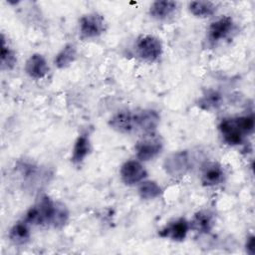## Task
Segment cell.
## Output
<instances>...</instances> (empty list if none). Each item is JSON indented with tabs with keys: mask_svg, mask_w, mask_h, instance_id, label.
Returning a JSON list of instances; mask_svg holds the SVG:
<instances>
[{
	"mask_svg": "<svg viewBox=\"0 0 255 255\" xmlns=\"http://www.w3.org/2000/svg\"><path fill=\"white\" fill-rule=\"evenodd\" d=\"M1 63L2 67L6 69H12L16 63V57L14 52L6 45L4 36L2 35V48H1Z\"/></svg>",
	"mask_w": 255,
	"mask_h": 255,
	"instance_id": "cell-22",
	"label": "cell"
},
{
	"mask_svg": "<svg viewBox=\"0 0 255 255\" xmlns=\"http://www.w3.org/2000/svg\"><path fill=\"white\" fill-rule=\"evenodd\" d=\"M219 129L224 141L228 144L236 145L242 142L244 134L236 126L234 119H224L219 125Z\"/></svg>",
	"mask_w": 255,
	"mask_h": 255,
	"instance_id": "cell-10",
	"label": "cell"
},
{
	"mask_svg": "<svg viewBox=\"0 0 255 255\" xmlns=\"http://www.w3.org/2000/svg\"><path fill=\"white\" fill-rule=\"evenodd\" d=\"M189 11L196 17L206 18L214 14L216 6L211 1H192L189 3Z\"/></svg>",
	"mask_w": 255,
	"mask_h": 255,
	"instance_id": "cell-15",
	"label": "cell"
},
{
	"mask_svg": "<svg viewBox=\"0 0 255 255\" xmlns=\"http://www.w3.org/2000/svg\"><path fill=\"white\" fill-rule=\"evenodd\" d=\"M135 50L137 55L143 61L151 63L160 57L162 53V46L156 37L145 35L136 41Z\"/></svg>",
	"mask_w": 255,
	"mask_h": 255,
	"instance_id": "cell-2",
	"label": "cell"
},
{
	"mask_svg": "<svg viewBox=\"0 0 255 255\" xmlns=\"http://www.w3.org/2000/svg\"><path fill=\"white\" fill-rule=\"evenodd\" d=\"M162 148V142L159 136L151 133H146L135 145L136 156L142 161H147L156 156Z\"/></svg>",
	"mask_w": 255,
	"mask_h": 255,
	"instance_id": "cell-3",
	"label": "cell"
},
{
	"mask_svg": "<svg viewBox=\"0 0 255 255\" xmlns=\"http://www.w3.org/2000/svg\"><path fill=\"white\" fill-rule=\"evenodd\" d=\"M176 2L170 0L154 1L149 7V14L155 19H165L176 9Z\"/></svg>",
	"mask_w": 255,
	"mask_h": 255,
	"instance_id": "cell-14",
	"label": "cell"
},
{
	"mask_svg": "<svg viewBox=\"0 0 255 255\" xmlns=\"http://www.w3.org/2000/svg\"><path fill=\"white\" fill-rule=\"evenodd\" d=\"M105 19L102 15L91 13L84 15L80 19V32L84 38H94L100 36L105 31Z\"/></svg>",
	"mask_w": 255,
	"mask_h": 255,
	"instance_id": "cell-4",
	"label": "cell"
},
{
	"mask_svg": "<svg viewBox=\"0 0 255 255\" xmlns=\"http://www.w3.org/2000/svg\"><path fill=\"white\" fill-rule=\"evenodd\" d=\"M110 127L122 133H128L135 128V115L128 111H122L112 117L109 122Z\"/></svg>",
	"mask_w": 255,
	"mask_h": 255,
	"instance_id": "cell-7",
	"label": "cell"
},
{
	"mask_svg": "<svg viewBox=\"0 0 255 255\" xmlns=\"http://www.w3.org/2000/svg\"><path fill=\"white\" fill-rule=\"evenodd\" d=\"M164 168L171 176H181L189 168V158L186 151H179L171 154L165 159Z\"/></svg>",
	"mask_w": 255,
	"mask_h": 255,
	"instance_id": "cell-6",
	"label": "cell"
},
{
	"mask_svg": "<svg viewBox=\"0 0 255 255\" xmlns=\"http://www.w3.org/2000/svg\"><path fill=\"white\" fill-rule=\"evenodd\" d=\"M220 102H221L220 95L216 92H210L201 99L200 105L201 106L204 105V107H202L203 109L209 110V109H213V108H216L217 106H219Z\"/></svg>",
	"mask_w": 255,
	"mask_h": 255,
	"instance_id": "cell-24",
	"label": "cell"
},
{
	"mask_svg": "<svg viewBox=\"0 0 255 255\" xmlns=\"http://www.w3.org/2000/svg\"><path fill=\"white\" fill-rule=\"evenodd\" d=\"M68 217H69V212L67 207L61 202H55V209H54V214H53V219L51 224L54 227H61L67 222Z\"/></svg>",
	"mask_w": 255,
	"mask_h": 255,
	"instance_id": "cell-21",
	"label": "cell"
},
{
	"mask_svg": "<svg viewBox=\"0 0 255 255\" xmlns=\"http://www.w3.org/2000/svg\"><path fill=\"white\" fill-rule=\"evenodd\" d=\"M135 115L136 128L142 129L146 133H151L159 124V115L154 110H142Z\"/></svg>",
	"mask_w": 255,
	"mask_h": 255,
	"instance_id": "cell-11",
	"label": "cell"
},
{
	"mask_svg": "<svg viewBox=\"0 0 255 255\" xmlns=\"http://www.w3.org/2000/svg\"><path fill=\"white\" fill-rule=\"evenodd\" d=\"M55 209V202L48 196L40 197L37 203L32 206L26 213L25 221L34 225L51 224Z\"/></svg>",
	"mask_w": 255,
	"mask_h": 255,
	"instance_id": "cell-1",
	"label": "cell"
},
{
	"mask_svg": "<svg viewBox=\"0 0 255 255\" xmlns=\"http://www.w3.org/2000/svg\"><path fill=\"white\" fill-rule=\"evenodd\" d=\"M189 228V222L184 218H179L160 230L159 235L161 237H168L174 241H182L186 237Z\"/></svg>",
	"mask_w": 255,
	"mask_h": 255,
	"instance_id": "cell-8",
	"label": "cell"
},
{
	"mask_svg": "<svg viewBox=\"0 0 255 255\" xmlns=\"http://www.w3.org/2000/svg\"><path fill=\"white\" fill-rule=\"evenodd\" d=\"M90 151V140L87 134H81L74 145L72 161L74 163H80L84 160V158L88 155Z\"/></svg>",
	"mask_w": 255,
	"mask_h": 255,
	"instance_id": "cell-16",
	"label": "cell"
},
{
	"mask_svg": "<svg viewBox=\"0 0 255 255\" xmlns=\"http://www.w3.org/2000/svg\"><path fill=\"white\" fill-rule=\"evenodd\" d=\"M138 193L139 196L142 199L150 200L158 197L161 193V188L155 181L146 180L142 181L138 187Z\"/></svg>",
	"mask_w": 255,
	"mask_h": 255,
	"instance_id": "cell-19",
	"label": "cell"
},
{
	"mask_svg": "<svg viewBox=\"0 0 255 255\" xmlns=\"http://www.w3.org/2000/svg\"><path fill=\"white\" fill-rule=\"evenodd\" d=\"M76 55H77V51L75 46L72 44H68L57 55L55 59V64L58 68H61V69L66 68L75 61Z\"/></svg>",
	"mask_w": 255,
	"mask_h": 255,
	"instance_id": "cell-18",
	"label": "cell"
},
{
	"mask_svg": "<svg viewBox=\"0 0 255 255\" xmlns=\"http://www.w3.org/2000/svg\"><path fill=\"white\" fill-rule=\"evenodd\" d=\"M223 170L217 163H208L202 172L201 181L205 186H214L220 183L223 179Z\"/></svg>",
	"mask_w": 255,
	"mask_h": 255,
	"instance_id": "cell-13",
	"label": "cell"
},
{
	"mask_svg": "<svg viewBox=\"0 0 255 255\" xmlns=\"http://www.w3.org/2000/svg\"><path fill=\"white\" fill-rule=\"evenodd\" d=\"M233 27V21L229 16H223L211 23L208 28V39L215 43L223 38H225Z\"/></svg>",
	"mask_w": 255,
	"mask_h": 255,
	"instance_id": "cell-9",
	"label": "cell"
},
{
	"mask_svg": "<svg viewBox=\"0 0 255 255\" xmlns=\"http://www.w3.org/2000/svg\"><path fill=\"white\" fill-rule=\"evenodd\" d=\"M147 176V172L137 160H128L121 168V177L128 185L141 182Z\"/></svg>",
	"mask_w": 255,
	"mask_h": 255,
	"instance_id": "cell-5",
	"label": "cell"
},
{
	"mask_svg": "<svg viewBox=\"0 0 255 255\" xmlns=\"http://www.w3.org/2000/svg\"><path fill=\"white\" fill-rule=\"evenodd\" d=\"M9 238L14 244H25L30 238V231L27 226V222H17L10 230Z\"/></svg>",
	"mask_w": 255,
	"mask_h": 255,
	"instance_id": "cell-17",
	"label": "cell"
},
{
	"mask_svg": "<svg viewBox=\"0 0 255 255\" xmlns=\"http://www.w3.org/2000/svg\"><path fill=\"white\" fill-rule=\"evenodd\" d=\"M212 218L206 212H198L195 214L191 224L189 226L193 228L195 231L206 233L212 228Z\"/></svg>",
	"mask_w": 255,
	"mask_h": 255,
	"instance_id": "cell-20",
	"label": "cell"
},
{
	"mask_svg": "<svg viewBox=\"0 0 255 255\" xmlns=\"http://www.w3.org/2000/svg\"><path fill=\"white\" fill-rule=\"evenodd\" d=\"M48 65L40 54L32 55L25 64V72L33 79H42L48 73Z\"/></svg>",
	"mask_w": 255,
	"mask_h": 255,
	"instance_id": "cell-12",
	"label": "cell"
},
{
	"mask_svg": "<svg viewBox=\"0 0 255 255\" xmlns=\"http://www.w3.org/2000/svg\"><path fill=\"white\" fill-rule=\"evenodd\" d=\"M236 126L243 134L250 133L254 128V119L252 116H244L234 119Z\"/></svg>",
	"mask_w": 255,
	"mask_h": 255,
	"instance_id": "cell-23",
	"label": "cell"
},
{
	"mask_svg": "<svg viewBox=\"0 0 255 255\" xmlns=\"http://www.w3.org/2000/svg\"><path fill=\"white\" fill-rule=\"evenodd\" d=\"M255 241H254V236H251L249 239H248V241H247V243H246V249H247V252L249 253V254H254V252H255Z\"/></svg>",
	"mask_w": 255,
	"mask_h": 255,
	"instance_id": "cell-25",
	"label": "cell"
}]
</instances>
